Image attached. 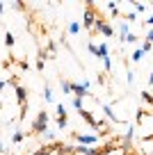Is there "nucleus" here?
Listing matches in <instances>:
<instances>
[{
  "mask_svg": "<svg viewBox=\"0 0 153 155\" xmlns=\"http://www.w3.org/2000/svg\"><path fill=\"white\" fill-rule=\"evenodd\" d=\"M117 28H119V39H121V41H124V39H126V34H130V25L128 23H126V21H119V23H117Z\"/></svg>",
  "mask_w": 153,
  "mask_h": 155,
  "instance_id": "obj_9",
  "label": "nucleus"
},
{
  "mask_svg": "<svg viewBox=\"0 0 153 155\" xmlns=\"http://www.w3.org/2000/svg\"><path fill=\"white\" fill-rule=\"evenodd\" d=\"M148 87H153V73L148 75Z\"/></svg>",
  "mask_w": 153,
  "mask_h": 155,
  "instance_id": "obj_32",
  "label": "nucleus"
},
{
  "mask_svg": "<svg viewBox=\"0 0 153 155\" xmlns=\"http://www.w3.org/2000/svg\"><path fill=\"white\" fill-rule=\"evenodd\" d=\"M23 139H25V132L16 128V130H14V135H12V144H21Z\"/></svg>",
  "mask_w": 153,
  "mask_h": 155,
  "instance_id": "obj_12",
  "label": "nucleus"
},
{
  "mask_svg": "<svg viewBox=\"0 0 153 155\" xmlns=\"http://www.w3.org/2000/svg\"><path fill=\"white\" fill-rule=\"evenodd\" d=\"M124 41H126V44H137V41H139V34H133V32H130V34H126Z\"/></svg>",
  "mask_w": 153,
  "mask_h": 155,
  "instance_id": "obj_21",
  "label": "nucleus"
},
{
  "mask_svg": "<svg viewBox=\"0 0 153 155\" xmlns=\"http://www.w3.org/2000/svg\"><path fill=\"white\" fill-rule=\"evenodd\" d=\"M2 12H5V2H0V14H2Z\"/></svg>",
  "mask_w": 153,
  "mask_h": 155,
  "instance_id": "obj_33",
  "label": "nucleus"
},
{
  "mask_svg": "<svg viewBox=\"0 0 153 155\" xmlns=\"http://www.w3.org/2000/svg\"><path fill=\"white\" fill-rule=\"evenodd\" d=\"M57 50V46H55V41H48V53H55Z\"/></svg>",
  "mask_w": 153,
  "mask_h": 155,
  "instance_id": "obj_28",
  "label": "nucleus"
},
{
  "mask_svg": "<svg viewBox=\"0 0 153 155\" xmlns=\"http://www.w3.org/2000/svg\"><path fill=\"white\" fill-rule=\"evenodd\" d=\"M2 41H5V46H7V48H14V44H16V37H14L12 32H5Z\"/></svg>",
  "mask_w": 153,
  "mask_h": 155,
  "instance_id": "obj_11",
  "label": "nucleus"
},
{
  "mask_svg": "<svg viewBox=\"0 0 153 155\" xmlns=\"http://www.w3.org/2000/svg\"><path fill=\"white\" fill-rule=\"evenodd\" d=\"M71 137L78 141V146H89V148H94L100 139V135H82V132H73Z\"/></svg>",
  "mask_w": 153,
  "mask_h": 155,
  "instance_id": "obj_4",
  "label": "nucleus"
},
{
  "mask_svg": "<svg viewBox=\"0 0 153 155\" xmlns=\"http://www.w3.org/2000/svg\"><path fill=\"white\" fill-rule=\"evenodd\" d=\"M87 50H89V53H91V55L96 57V53H98V46H96L94 41H89V44H87Z\"/></svg>",
  "mask_w": 153,
  "mask_h": 155,
  "instance_id": "obj_24",
  "label": "nucleus"
},
{
  "mask_svg": "<svg viewBox=\"0 0 153 155\" xmlns=\"http://www.w3.org/2000/svg\"><path fill=\"white\" fill-rule=\"evenodd\" d=\"M142 50H144V53H151V50H153V44H148V41H144V44H142Z\"/></svg>",
  "mask_w": 153,
  "mask_h": 155,
  "instance_id": "obj_27",
  "label": "nucleus"
},
{
  "mask_svg": "<svg viewBox=\"0 0 153 155\" xmlns=\"http://www.w3.org/2000/svg\"><path fill=\"white\" fill-rule=\"evenodd\" d=\"M14 94H16V103H19V107L21 105H28V89H25L23 84H16Z\"/></svg>",
  "mask_w": 153,
  "mask_h": 155,
  "instance_id": "obj_7",
  "label": "nucleus"
},
{
  "mask_svg": "<svg viewBox=\"0 0 153 155\" xmlns=\"http://www.w3.org/2000/svg\"><path fill=\"white\" fill-rule=\"evenodd\" d=\"M139 98H142V101H144V103H146V105L153 110V96H151L148 91H142V94H139Z\"/></svg>",
  "mask_w": 153,
  "mask_h": 155,
  "instance_id": "obj_17",
  "label": "nucleus"
},
{
  "mask_svg": "<svg viewBox=\"0 0 153 155\" xmlns=\"http://www.w3.org/2000/svg\"><path fill=\"white\" fill-rule=\"evenodd\" d=\"M133 9H135V14H142V12H146V5L144 2H133Z\"/></svg>",
  "mask_w": 153,
  "mask_h": 155,
  "instance_id": "obj_22",
  "label": "nucleus"
},
{
  "mask_svg": "<svg viewBox=\"0 0 153 155\" xmlns=\"http://www.w3.org/2000/svg\"><path fill=\"white\" fill-rule=\"evenodd\" d=\"M0 155H2V153H0Z\"/></svg>",
  "mask_w": 153,
  "mask_h": 155,
  "instance_id": "obj_34",
  "label": "nucleus"
},
{
  "mask_svg": "<svg viewBox=\"0 0 153 155\" xmlns=\"http://www.w3.org/2000/svg\"><path fill=\"white\" fill-rule=\"evenodd\" d=\"M73 96L76 98H94V94L89 91V80L73 82Z\"/></svg>",
  "mask_w": 153,
  "mask_h": 155,
  "instance_id": "obj_6",
  "label": "nucleus"
},
{
  "mask_svg": "<svg viewBox=\"0 0 153 155\" xmlns=\"http://www.w3.org/2000/svg\"><path fill=\"white\" fill-rule=\"evenodd\" d=\"M48 121H50V119H48V112H46V110H41V112L37 114V119L32 121L30 135H43V132L48 130Z\"/></svg>",
  "mask_w": 153,
  "mask_h": 155,
  "instance_id": "obj_1",
  "label": "nucleus"
},
{
  "mask_svg": "<svg viewBox=\"0 0 153 155\" xmlns=\"http://www.w3.org/2000/svg\"><path fill=\"white\" fill-rule=\"evenodd\" d=\"M96 57L103 62L105 57H110V48H107V44H98V53H96Z\"/></svg>",
  "mask_w": 153,
  "mask_h": 155,
  "instance_id": "obj_10",
  "label": "nucleus"
},
{
  "mask_svg": "<svg viewBox=\"0 0 153 155\" xmlns=\"http://www.w3.org/2000/svg\"><path fill=\"white\" fill-rule=\"evenodd\" d=\"M43 64H46V53L39 50L37 53V71H43Z\"/></svg>",
  "mask_w": 153,
  "mask_h": 155,
  "instance_id": "obj_13",
  "label": "nucleus"
},
{
  "mask_svg": "<svg viewBox=\"0 0 153 155\" xmlns=\"http://www.w3.org/2000/svg\"><path fill=\"white\" fill-rule=\"evenodd\" d=\"M59 87H62V94H73V82L69 80H59Z\"/></svg>",
  "mask_w": 153,
  "mask_h": 155,
  "instance_id": "obj_14",
  "label": "nucleus"
},
{
  "mask_svg": "<svg viewBox=\"0 0 153 155\" xmlns=\"http://www.w3.org/2000/svg\"><path fill=\"white\" fill-rule=\"evenodd\" d=\"M100 110L105 112V116H107V121H110V123H126L124 119H119V116L112 112V107H110V105H100Z\"/></svg>",
  "mask_w": 153,
  "mask_h": 155,
  "instance_id": "obj_8",
  "label": "nucleus"
},
{
  "mask_svg": "<svg viewBox=\"0 0 153 155\" xmlns=\"http://www.w3.org/2000/svg\"><path fill=\"white\" fill-rule=\"evenodd\" d=\"M41 139H43V141H50V144H55V130H50V128H48V130L41 135Z\"/></svg>",
  "mask_w": 153,
  "mask_h": 155,
  "instance_id": "obj_16",
  "label": "nucleus"
},
{
  "mask_svg": "<svg viewBox=\"0 0 153 155\" xmlns=\"http://www.w3.org/2000/svg\"><path fill=\"white\" fill-rule=\"evenodd\" d=\"M103 66H105L107 73H112V57H105V59H103Z\"/></svg>",
  "mask_w": 153,
  "mask_h": 155,
  "instance_id": "obj_25",
  "label": "nucleus"
},
{
  "mask_svg": "<svg viewBox=\"0 0 153 155\" xmlns=\"http://www.w3.org/2000/svg\"><path fill=\"white\" fill-rule=\"evenodd\" d=\"M98 16H100V14L96 12V5H94V2H87V5H85V14H82V25H85V28L91 32Z\"/></svg>",
  "mask_w": 153,
  "mask_h": 155,
  "instance_id": "obj_2",
  "label": "nucleus"
},
{
  "mask_svg": "<svg viewBox=\"0 0 153 155\" xmlns=\"http://www.w3.org/2000/svg\"><path fill=\"white\" fill-rule=\"evenodd\" d=\"M73 110H76V112L85 110V105H82V98H76V96H73Z\"/></svg>",
  "mask_w": 153,
  "mask_h": 155,
  "instance_id": "obj_23",
  "label": "nucleus"
},
{
  "mask_svg": "<svg viewBox=\"0 0 153 155\" xmlns=\"http://www.w3.org/2000/svg\"><path fill=\"white\" fill-rule=\"evenodd\" d=\"M43 101L53 103V89H50V84H43Z\"/></svg>",
  "mask_w": 153,
  "mask_h": 155,
  "instance_id": "obj_15",
  "label": "nucleus"
},
{
  "mask_svg": "<svg viewBox=\"0 0 153 155\" xmlns=\"http://www.w3.org/2000/svg\"><path fill=\"white\" fill-rule=\"evenodd\" d=\"M55 114H57V121H55L57 130H64V128L69 126V112H66V107H64L62 103H57V105H55Z\"/></svg>",
  "mask_w": 153,
  "mask_h": 155,
  "instance_id": "obj_5",
  "label": "nucleus"
},
{
  "mask_svg": "<svg viewBox=\"0 0 153 155\" xmlns=\"http://www.w3.org/2000/svg\"><path fill=\"white\" fill-rule=\"evenodd\" d=\"M146 41H148V44H153V28L146 32Z\"/></svg>",
  "mask_w": 153,
  "mask_h": 155,
  "instance_id": "obj_29",
  "label": "nucleus"
},
{
  "mask_svg": "<svg viewBox=\"0 0 153 155\" xmlns=\"http://www.w3.org/2000/svg\"><path fill=\"white\" fill-rule=\"evenodd\" d=\"M124 18H126V23H137V18H139V16L137 14H135V12H130V14H124Z\"/></svg>",
  "mask_w": 153,
  "mask_h": 155,
  "instance_id": "obj_20",
  "label": "nucleus"
},
{
  "mask_svg": "<svg viewBox=\"0 0 153 155\" xmlns=\"http://www.w3.org/2000/svg\"><path fill=\"white\" fill-rule=\"evenodd\" d=\"M91 34H103V37H114V28H112L110 23H107L103 16H98L96 18V23H94V30H91Z\"/></svg>",
  "mask_w": 153,
  "mask_h": 155,
  "instance_id": "obj_3",
  "label": "nucleus"
},
{
  "mask_svg": "<svg viewBox=\"0 0 153 155\" xmlns=\"http://www.w3.org/2000/svg\"><path fill=\"white\" fill-rule=\"evenodd\" d=\"M7 87V82H5V80H0V96H2V89H5Z\"/></svg>",
  "mask_w": 153,
  "mask_h": 155,
  "instance_id": "obj_31",
  "label": "nucleus"
},
{
  "mask_svg": "<svg viewBox=\"0 0 153 155\" xmlns=\"http://www.w3.org/2000/svg\"><path fill=\"white\" fill-rule=\"evenodd\" d=\"M142 57H144V50H142V48H137L135 53H130V62H135V64H137Z\"/></svg>",
  "mask_w": 153,
  "mask_h": 155,
  "instance_id": "obj_18",
  "label": "nucleus"
},
{
  "mask_svg": "<svg viewBox=\"0 0 153 155\" xmlns=\"http://www.w3.org/2000/svg\"><path fill=\"white\" fill-rule=\"evenodd\" d=\"M80 32V23H78V21H71V23H69V34H78Z\"/></svg>",
  "mask_w": 153,
  "mask_h": 155,
  "instance_id": "obj_19",
  "label": "nucleus"
},
{
  "mask_svg": "<svg viewBox=\"0 0 153 155\" xmlns=\"http://www.w3.org/2000/svg\"><path fill=\"white\" fill-rule=\"evenodd\" d=\"M126 80H128V84H133V82H135V73L130 71V68L126 71Z\"/></svg>",
  "mask_w": 153,
  "mask_h": 155,
  "instance_id": "obj_26",
  "label": "nucleus"
},
{
  "mask_svg": "<svg viewBox=\"0 0 153 155\" xmlns=\"http://www.w3.org/2000/svg\"><path fill=\"white\" fill-rule=\"evenodd\" d=\"M21 68H23V71H28V68H30V64H28V59H21Z\"/></svg>",
  "mask_w": 153,
  "mask_h": 155,
  "instance_id": "obj_30",
  "label": "nucleus"
}]
</instances>
